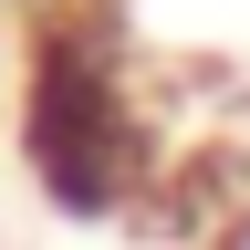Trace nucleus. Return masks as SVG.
Segmentation results:
<instances>
[{"label": "nucleus", "instance_id": "1", "mask_svg": "<svg viewBox=\"0 0 250 250\" xmlns=\"http://www.w3.org/2000/svg\"><path fill=\"white\" fill-rule=\"evenodd\" d=\"M21 156L62 219H115L146 177L136 94H125L104 11H52L31 42V94H21Z\"/></svg>", "mask_w": 250, "mask_h": 250}, {"label": "nucleus", "instance_id": "2", "mask_svg": "<svg viewBox=\"0 0 250 250\" xmlns=\"http://www.w3.org/2000/svg\"><path fill=\"white\" fill-rule=\"evenodd\" d=\"M208 250H250V198H240V208H229V219L208 229Z\"/></svg>", "mask_w": 250, "mask_h": 250}]
</instances>
